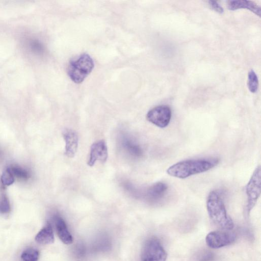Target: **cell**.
<instances>
[{"mask_svg": "<svg viewBox=\"0 0 261 261\" xmlns=\"http://www.w3.org/2000/svg\"><path fill=\"white\" fill-rule=\"evenodd\" d=\"M206 208L211 220L217 226L225 230L233 229L234 223L228 216L223 201L218 192L213 191L209 193Z\"/></svg>", "mask_w": 261, "mask_h": 261, "instance_id": "cell-2", "label": "cell"}, {"mask_svg": "<svg viewBox=\"0 0 261 261\" xmlns=\"http://www.w3.org/2000/svg\"><path fill=\"white\" fill-rule=\"evenodd\" d=\"M261 168L258 166L254 170L246 187L247 197V210L249 213L253 208L260 195Z\"/></svg>", "mask_w": 261, "mask_h": 261, "instance_id": "cell-4", "label": "cell"}, {"mask_svg": "<svg viewBox=\"0 0 261 261\" xmlns=\"http://www.w3.org/2000/svg\"><path fill=\"white\" fill-rule=\"evenodd\" d=\"M1 181L4 186H8L12 185L14 181V177L11 172L9 168L6 169L3 173Z\"/></svg>", "mask_w": 261, "mask_h": 261, "instance_id": "cell-19", "label": "cell"}, {"mask_svg": "<svg viewBox=\"0 0 261 261\" xmlns=\"http://www.w3.org/2000/svg\"><path fill=\"white\" fill-rule=\"evenodd\" d=\"M208 4L210 7L215 11L222 14L223 13L224 10L223 8L217 2L214 1H208Z\"/></svg>", "mask_w": 261, "mask_h": 261, "instance_id": "cell-21", "label": "cell"}, {"mask_svg": "<svg viewBox=\"0 0 261 261\" xmlns=\"http://www.w3.org/2000/svg\"><path fill=\"white\" fill-rule=\"evenodd\" d=\"M63 136L65 142L66 155L69 158L74 156L78 146V136L73 130L67 128L64 130Z\"/></svg>", "mask_w": 261, "mask_h": 261, "instance_id": "cell-9", "label": "cell"}, {"mask_svg": "<svg viewBox=\"0 0 261 261\" xmlns=\"http://www.w3.org/2000/svg\"><path fill=\"white\" fill-rule=\"evenodd\" d=\"M216 158L191 159L178 162L167 169L168 175L178 178H186L192 175L206 172L219 163Z\"/></svg>", "mask_w": 261, "mask_h": 261, "instance_id": "cell-1", "label": "cell"}, {"mask_svg": "<svg viewBox=\"0 0 261 261\" xmlns=\"http://www.w3.org/2000/svg\"><path fill=\"white\" fill-rule=\"evenodd\" d=\"M167 254L160 242L152 238L146 241L142 250L141 261H166Z\"/></svg>", "mask_w": 261, "mask_h": 261, "instance_id": "cell-5", "label": "cell"}, {"mask_svg": "<svg viewBox=\"0 0 261 261\" xmlns=\"http://www.w3.org/2000/svg\"><path fill=\"white\" fill-rule=\"evenodd\" d=\"M248 88L252 93H255L258 88V80L255 72L251 70L248 74Z\"/></svg>", "mask_w": 261, "mask_h": 261, "instance_id": "cell-18", "label": "cell"}, {"mask_svg": "<svg viewBox=\"0 0 261 261\" xmlns=\"http://www.w3.org/2000/svg\"><path fill=\"white\" fill-rule=\"evenodd\" d=\"M230 230H215L208 233L205 238L206 243L212 248L218 249L233 243L236 235Z\"/></svg>", "mask_w": 261, "mask_h": 261, "instance_id": "cell-6", "label": "cell"}, {"mask_svg": "<svg viewBox=\"0 0 261 261\" xmlns=\"http://www.w3.org/2000/svg\"><path fill=\"white\" fill-rule=\"evenodd\" d=\"M123 148L130 155L139 157L142 154L141 148L131 139L127 136H123L121 140Z\"/></svg>", "mask_w": 261, "mask_h": 261, "instance_id": "cell-14", "label": "cell"}, {"mask_svg": "<svg viewBox=\"0 0 261 261\" xmlns=\"http://www.w3.org/2000/svg\"><path fill=\"white\" fill-rule=\"evenodd\" d=\"M108 156V152L106 143L104 140H99L91 145L87 164L89 166L92 167L97 161L105 163Z\"/></svg>", "mask_w": 261, "mask_h": 261, "instance_id": "cell-8", "label": "cell"}, {"mask_svg": "<svg viewBox=\"0 0 261 261\" xmlns=\"http://www.w3.org/2000/svg\"><path fill=\"white\" fill-rule=\"evenodd\" d=\"M228 9L234 11L240 9H247L260 17V7L254 2L246 0H231L227 2Z\"/></svg>", "mask_w": 261, "mask_h": 261, "instance_id": "cell-10", "label": "cell"}, {"mask_svg": "<svg viewBox=\"0 0 261 261\" xmlns=\"http://www.w3.org/2000/svg\"><path fill=\"white\" fill-rule=\"evenodd\" d=\"M39 256V251L34 248L25 249L21 254V261H38Z\"/></svg>", "mask_w": 261, "mask_h": 261, "instance_id": "cell-16", "label": "cell"}, {"mask_svg": "<svg viewBox=\"0 0 261 261\" xmlns=\"http://www.w3.org/2000/svg\"><path fill=\"white\" fill-rule=\"evenodd\" d=\"M168 190V185L163 182H156L150 186L145 192L147 199L151 201H157L162 199Z\"/></svg>", "mask_w": 261, "mask_h": 261, "instance_id": "cell-11", "label": "cell"}, {"mask_svg": "<svg viewBox=\"0 0 261 261\" xmlns=\"http://www.w3.org/2000/svg\"><path fill=\"white\" fill-rule=\"evenodd\" d=\"M27 48L33 54L41 55L44 52V46L42 43L37 39L30 38L25 42Z\"/></svg>", "mask_w": 261, "mask_h": 261, "instance_id": "cell-15", "label": "cell"}, {"mask_svg": "<svg viewBox=\"0 0 261 261\" xmlns=\"http://www.w3.org/2000/svg\"><path fill=\"white\" fill-rule=\"evenodd\" d=\"M35 241L39 244L46 245L52 244L54 242V236L52 227L47 223L36 234Z\"/></svg>", "mask_w": 261, "mask_h": 261, "instance_id": "cell-13", "label": "cell"}, {"mask_svg": "<svg viewBox=\"0 0 261 261\" xmlns=\"http://www.w3.org/2000/svg\"><path fill=\"white\" fill-rule=\"evenodd\" d=\"M11 211V206L8 198L6 195L0 197V214H7Z\"/></svg>", "mask_w": 261, "mask_h": 261, "instance_id": "cell-20", "label": "cell"}, {"mask_svg": "<svg viewBox=\"0 0 261 261\" xmlns=\"http://www.w3.org/2000/svg\"><path fill=\"white\" fill-rule=\"evenodd\" d=\"M172 112L167 105H160L150 110L146 118L148 121L160 128L167 126L170 122Z\"/></svg>", "mask_w": 261, "mask_h": 261, "instance_id": "cell-7", "label": "cell"}, {"mask_svg": "<svg viewBox=\"0 0 261 261\" xmlns=\"http://www.w3.org/2000/svg\"><path fill=\"white\" fill-rule=\"evenodd\" d=\"M9 169L14 177L22 180L28 179L30 177V172L25 169L18 166L13 165Z\"/></svg>", "mask_w": 261, "mask_h": 261, "instance_id": "cell-17", "label": "cell"}, {"mask_svg": "<svg viewBox=\"0 0 261 261\" xmlns=\"http://www.w3.org/2000/svg\"><path fill=\"white\" fill-rule=\"evenodd\" d=\"M94 63L91 57L87 54H82L72 59L67 66V74L74 83L80 84L91 72Z\"/></svg>", "mask_w": 261, "mask_h": 261, "instance_id": "cell-3", "label": "cell"}, {"mask_svg": "<svg viewBox=\"0 0 261 261\" xmlns=\"http://www.w3.org/2000/svg\"><path fill=\"white\" fill-rule=\"evenodd\" d=\"M54 222L57 234L61 241L66 245L72 243L73 238L68 230L64 220L59 216L54 217Z\"/></svg>", "mask_w": 261, "mask_h": 261, "instance_id": "cell-12", "label": "cell"}]
</instances>
